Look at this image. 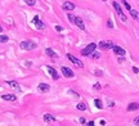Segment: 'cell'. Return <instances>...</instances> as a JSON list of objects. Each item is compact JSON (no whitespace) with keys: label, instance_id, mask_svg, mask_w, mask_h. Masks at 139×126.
<instances>
[{"label":"cell","instance_id":"6da1fadb","mask_svg":"<svg viewBox=\"0 0 139 126\" xmlns=\"http://www.w3.org/2000/svg\"><path fill=\"white\" fill-rule=\"evenodd\" d=\"M21 49H23V50H34V49H36V43L31 41V40H25V41H22L19 44Z\"/></svg>","mask_w":139,"mask_h":126},{"label":"cell","instance_id":"7a4b0ae2","mask_svg":"<svg viewBox=\"0 0 139 126\" xmlns=\"http://www.w3.org/2000/svg\"><path fill=\"white\" fill-rule=\"evenodd\" d=\"M112 7L115 8V10H116V13L119 14V17H120V19L122 21V22H126V16L124 14V12H122V9H121V7H120V4L117 3V1H113L112 3Z\"/></svg>","mask_w":139,"mask_h":126},{"label":"cell","instance_id":"3957f363","mask_svg":"<svg viewBox=\"0 0 139 126\" xmlns=\"http://www.w3.org/2000/svg\"><path fill=\"white\" fill-rule=\"evenodd\" d=\"M95 48H97V44L95 43H90L88 46H85L83 50H81V54H83L84 57H88V55H90V54L95 50Z\"/></svg>","mask_w":139,"mask_h":126},{"label":"cell","instance_id":"277c9868","mask_svg":"<svg viewBox=\"0 0 139 126\" xmlns=\"http://www.w3.org/2000/svg\"><path fill=\"white\" fill-rule=\"evenodd\" d=\"M112 46H113V41L112 40H102V41H99V48L103 49V50L112 49Z\"/></svg>","mask_w":139,"mask_h":126},{"label":"cell","instance_id":"5b68a950","mask_svg":"<svg viewBox=\"0 0 139 126\" xmlns=\"http://www.w3.org/2000/svg\"><path fill=\"white\" fill-rule=\"evenodd\" d=\"M61 71H62V73H63V76H65V77H67V79H72L74 76H75V73L72 72V70L68 68V67H66V66L62 67Z\"/></svg>","mask_w":139,"mask_h":126},{"label":"cell","instance_id":"8992f818","mask_svg":"<svg viewBox=\"0 0 139 126\" xmlns=\"http://www.w3.org/2000/svg\"><path fill=\"white\" fill-rule=\"evenodd\" d=\"M67 58H68V59L71 61V62H72L74 63V64L75 66H77V67H80V68H83V67H84V64H83V62L81 61H80V59H77V58H76V57H74L72 55V54H67Z\"/></svg>","mask_w":139,"mask_h":126},{"label":"cell","instance_id":"52a82bcc","mask_svg":"<svg viewBox=\"0 0 139 126\" xmlns=\"http://www.w3.org/2000/svg\"><path fill=\"white\" fill-rule=\"evenodd\" d=\"M32 23H34L35 26H36V28H37V30H44V28H45V25H44L43 22L40 21V18H39L37 16H35V17H34Z\"/></svg>","mask_w":139,"mask_h":126},{"label":"cell","instance_id":"ba28073f","mask_svg":"<svg viewBox=\"0 0 139 126\" xmlns=\"http://www.w3.org/2000/svg\"><path fill=\"white\" fill-rule=\"evenodd\" d=\"M112 50H113L119 57H124L125 55V49H122L121 46H117V45H113L112 46Z\"/></svg>","mask_w":139,"mask_h":126},{"label":"cell","instance_id":"9c48e42d","mask_svg":"<svg viewBox=\"0 0 139 126\" xmlns=\"http://www.w3.org/2000/svg\"><path fill=\"white\" fill-rule=\"evenodd\" d=\"M46 70H48V72L52 75V77H53V80H59V75H58V72L53 68V67H50V66H48L46 67Z\"/></svg>","mask_w":139,"mask_h":126},{"label":"cell","instance_id":"30bf717a","mask_svg":"<svg viewBox=\"0 0 139 126\" xmlns=\"http://www.w3.org/2000/svg\"><path fill=\"white\" fill-rule=\"evenodd\" d=\"M74 23L79 27L80 30H85V25H84V21H83V18H80V17H75V22Z\"/></svg>","mask_w":139,"mask_h":126},{"label":"cell","instance_id":"8fae6325","mask_svg":"<svg viewBox=\"0 0 139 126\" xmlns=\"http://www.w3.org/2000/svg\"><path fill=\"white\" fill-rule=\"evenodd\" d=\"M1 98H3V100H8V102H14V100H17V97L14 95V94H4Z\"/></svg>","mask_w":139,"mask_h":126},{"label":"cell","instance_id":"7c38bea8","mask_svg":"<svg viewBox=\"0 0 139 126\" xmlns=\"http://www.w3.org/2000/svg\"><path fill=\"white\" fill-rule=\"evenodd\" d=\"M62 8H63L65 10H74V9H75V4L71 3V1H66V3H63Z\"/></svg>","mask_w":139,"mask_h":126},{"label":"cell","instance_id":"4fadbf2b","mask_svg":"<svg viewBox=\"0 0 139 126\" xmlns=\"http://www.w3.org/2000/svg\"><path fill=\"white\" fill-rule=\"evenodd\" d=\"M45 53H46V55H49L50 58H53V59H56V58H58V54L53 50V49H50V48H46L45 49Z\"/></svg>","mask_w":139,"mask_h":126},{"label":"cell","instance_id":"5bb4252c","mask_svg":"<svg viewBox=\"0 0 139 126\" xmlns=\"http://www.w3.org/2000/svg\"><path fill=\"white\" fill-rule=\"evenodd\" d=\"M37 89L40 90V91H43V93H48L49 90H50V86H49L48 84H40L37 86Z\"/></svg>","mask_w":139,"mask_h":126},{"label":"cell","instance_id":"9a60e30c","mask_svg":"<svg viewBox=\"0 0 139 126\" xmlns=\"http://www.w3.org/2000/svg\"><path fill=\"white\" fill-rule=\"evenodd\" d=\"M44 121H45V122L52 124V122H54V121H56V118H54V116L46 113V115H44Z\"/></svg>","mask_w":139,"mask_h":126},{"label":"cell","instance_id":"2e32d148","mask_svg":"<svg viewBox=\"0 0 139 126\" xmlns=\"http://www.w3.org/2000/svg\"><path fill=\"white\" fill-rule=\"evenodd\" d=\"M7 84L9 85V86H12V88H14V89H17L18 91H21V88H19V85L16 82V81H10V80H8L7 81Z\"/></svg>","mask_w":139,"mask_h":126},{"label":"cell","instance_id":"e0dca14e","mask_svg":"<svg viewBox=\"0 0 139 126\" xmlns=\"http://www.w3.org/2000/svg\"><path fill=\"white\" fill-rule=\"evenodd\" d=\"M139 109V103H130L128 106V111H137Z\"/></svg>","mask_w":139,"mask_h":126},{"label":"cell","instance_id":"ac0fdd59","mask_svg":"<svg viewBox=\"0 0 139 126\" xmlns=\"http://www.w3.org/2000/svg\"><path fill=\"white\" fill-rule=\"evenodd\" d=\"M129 12H130V14H131V17L134 18V19H135V21H139V13H138L137 10H134V9L131 8Z\"/></svg>","mask_w":139,"mask_h":126},{"label":"cell","instance_id":"d6986e66","mask_svg":"<svg viewBox=\"0 0 139 126\" xmlns=\"http://www.w3.org/2000/svg\"><path fill=\"white\" fill-rule=\"evenodd\" d=\"M79 111H86V104L85 103H77V106H76Z\"/></svg>","mask_w":139,"mask_h":126},{"label":"cell","instance_id":"ffe728a7","mask_svg":"<svg viewBox=\"0 0 139 126\" xmlns=\"http://www.w3.org/2000/svg\"><path fill=\"white\" fill-rule=\"evenodd\" d=\"M94 103H95V107H97V108H99V109H102V108H103V103H102L101 99H95V100H94Z\"/></svg>","mask_w":139,"mask_h":126},{"label":"cell","instance_id":"44dd1931","mask_svg":"<svg viewBox=\"0 0 139 126\" xmlns=\"http://www.w3.org/2000/svg\"><path fill=\"white\" fill-rule=\"evenodd\" d=\"M8 40H9V37L7 35H0V43H8Z\"/></svg>","mask_w":139,"mask_h":126},{"label":"cell","instance_id":"7402d4cb","mask_svg":"<svg viewBox=\"0 0 139 126\" xmlns=\"http://www.w3.org/2000/svg\"><path fill=\"white\" fill-rule=\"evenodd\" d=\"M90 55H92V57L94 58V59H99V58H101V54H99V53H97L95 50H94V52H93V53L90 54Z\"/></svg>","mask_w":139,"mask_h":126},{"label":"cell","instance_id":"603a6c76","mask_svg":"<svg viewBox=\"0 0 139 126\" xmlns=\"http://www.w3.org/2000/svg\"><path fill=\"white\" fill-rule=\"evenodd\" d=\"M23 1L27 4V5H30V7H32V5H35V3H36V0H23Z\"/></svg>","mask_w":139,"mask_h":126},{"label":"cell","instance_id":"cb8c5ba5","mask_svg":"<svg viewBox=\"0 0 139 126\" xmlns=\"http://www.w3.org/2000/svg\"><path fill=\"white\" fill-rule=\"evenodd\" d=\"M122 4L125 5V8H126L128 10H130V9H131V7H130V4H129V3L126 1V0H122Z\"/></svg>","mask_w":139,"mask_h":126},{"label":"cell","instance_id":"d4e9b609","mask_svg":"<svg viewBox=\"0 0 139 126\" xmlns=\"http://www.w3.org/2000/svg\"><path fill=\"white\" fill-rule=\"evenodd\" d=\"M107 26H108L110 28H113V23H112L111 19H108V22H107Z\"/></svg>","mask_w":139,"mask_h":126},{"label":"cell","instance_id":"484cf974","mask_svg":"<svg viewBox=\"0 0 139 126\" xmlns=\"http://www.w3.org/2000/svg\"><path fill=\"white\" fill-rule=\"evenodd\" d=\"M68 19H70V21L74 23V22H75V16H72V14H68Z\"/></svg>","mask_w":139,"mask_h":126},{"label":"cell","instance_id":"4316f807","mask_svg":"<svg viewBox=\"0 0 139 126\" xmlns=\"http://www.w3.org/2000/svg\"><path fill=\"white\" fill-rule=\"evenodd\" d=\"M79 121H80V124H83V125H84V124H86V121H85V118H84V117H81V118H80Z\"/></svg>","mask_w":139,"mask_h":126},{"label":"cell","instance_id":"83f0119b","mask_svg":"<svg viewBox=\"0 0 139 126\" xmlns=\"http://www.w3.org/2000/svg\"><path fill=\"white\" fill-rule=\"evenodd\" d=\"M94 73H95L97 76H102L103 73H102V71H94Z\"/></svg>","mask_w":139,"mask_h":126},{"label":"cell","instance_id":"f1b7e54d","mask_svg":"<svg viewBox=\"0 0 139 126\" xmlns=\"http://www.w3.org/2000/svg\"><path fill=\"white\" fill-rule=\"evenodd\" d=\"M56 30L58 31V32H61V31H62V30H63V28H62V27H61V26H56Z\"/></svg>","mask_w":139,"mask_h":126},{"label":"cell","instance_id":"f546056e","mask_svg":"<svg viewBox=\"0 0 139 126\" xmlns=\"http://www.w3.org/2000/svg\"><path fill=\"white\" fill-rule=\"evenodd\" d=\"M133 71L135 72V73H138V72H139V68H138V67H133Z\"/></svg>","mask_w":139,"mask_h":126},{"label":"cell","instance_id":"4dcf8cb0","mask_svg":"<svg viewBox=\"0 0 139 126\" xmlns=\"http://www.w3.org/2000/svg\"><path fill=\"white\" fill-rule=\"evenodd\" d=\"M134 124H135V125H139V117H137V118L134 120Z\"/></svg>","mask_w":139,"mask_h":126},{"label":"cell","instance_id":"1f68e13d","mask_svg":"<svg viewBox=\"0 0 139 126\" xmlns=\"http://www.w3.org/2000/svg\"><path fill=\"white\" fill-rule=\"evenodd\" d=\"M94 89H97V90L101 89V85H99V84H95V85H94Z\"/></svg>","mask_w":139,"mask_h":126},{"label":"cell","instance_id":"d6a6232c","mask_svg":"<svg viewBox=\"0 0 139 126\" xmlns=\"http://www.w3.org/2000/svg\"><path fill=\"white\" fill-rule=\"evenodd\" d=\"M108 106L112 107V106H115V103H113V102H108Z\"/></svg>","mask_w":139,"mask_h":126},{"label":"cell","instance_id":"836d02e7","mask_svg":"<svg viewBox=\"0 0 139 126\" xmlns=\"http://www.w3.org/2000/svg\"><path fill=\"white\" fill-rule=\"evenodd\" d=\"M1 31H3V27H1V26H0V32H1Z\"/></svg>","mask_w":139,"mask_h":126},{"label":"cell","instance_id":"e575fe53","mask_svg":"<svg viewBox=\"0 0 139 126\" xmlns=\"http://www.w3.org/2000/svg\"><path fill=\"white\" fill-rule=\"evenodd\" d=\"M103 1H107V0H103Z\"/></svg>","mask_w":139,"mask_h":126}]
</instances>
